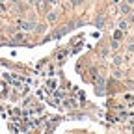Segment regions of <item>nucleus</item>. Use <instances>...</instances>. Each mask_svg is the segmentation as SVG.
I'll return each instance as SVG.
<instances>
[{
    "label": "nucleus",
    "mask_w": 134,
    "mask_h": 134,
    "mask_svg": "<svg viewBox=\"0 0 134 134\" xmlns=\"http://www.w3.org/2000/svg\"><path fill=\"white\" fill-rule=\"evenodd\" d=\"M19 28L24 30V32H32L34 28H36V24H34V23H26V21H21L19 23Z\"/></svg>",
    "instance_id": "1"
},
{
    "label": "nucleus",
    "mask_w": 134,
    "mask_h": 134,
    "mask_svg": "<svg viewBox=\"0 0 134 134\" xmlns=\"http://www.w3.org/2000/svg\"><path fill=\"white\" fill-rule=\"evenodd\" d=\"M130 9H132V6H130L129 2H121V4H119V13L129 15V13H130Z\"/></svg>",
    "instance_id": "2"
},
{
    "label": "nucleus",
    "mask_w": 134,
    "mask_h": 134,
    "mask_svg": "<svg viewBox=\"0 0 134 134\" xmlns=\"http://www.w3.org/2000/svg\"><path fill=\"white\" fill-rule=\"evenodd\" d=\"M47 21H48L50 24H54V23L58 21V13H56V11H48V13H47Z\"/></svg>",
    "instance_id": "3"
},
{
    "label": "nucleus",
    "mask_w": 134,
    "mask_h": 134,
    "mask_svg": "<svg viewBox=\"0 0 134 134\" xmlns=\"http://www.w3.org/2000/svg\"><path fill=\"white\" fill-rule=\"evenodd\" d=\"M34 32H37V34H43V32H47V24H36Z\"/></svg>",
    "instance_id": "4"
},
{
    "label": "nucleus",
    "mask_w": 134,
    "mask_h": 134,
    "mask_svg": "<svg viewBox=\"0 0 134 134\" xmlns=\"http://www.w3.org/2000/svg\"><path fill=\"white\" fill-rule=\"evenodd\" d=\"M117 26H119V30H123V32H125V30L129 28V21H125V19H123V21L117 23Z\"/></svg>",
    "instance_id": "5"
},
{
    "label": "nucleus",
    "mask_w": 134,
    "mask_h": 134,
    "mask_svg": "<svg viewBox=\"0 0 134 134\" xmlns=\"http://www.w3.org/2000/svg\"><path fill=\"white\" fill-rule=\"evenodd\" d=\"M121 37H123V30H117V32L114 34V39L117 41V39H121Z\"/></svg>",
    "instance_id": "6"
},
{
    "label": "nucleus",
    "mask_w": 134,
    "mask_h": 134,
    "mask_svg": "<svg viewBox=\"0 0 134 134\" xmlns=\"http://www.w3.org/2000/svg\"><path fill=\"white\" fill-rule=\"evenodd\" d=\"M121 63H123V58L121 56H115L114 58V65H121Z\"/></svg>",
    "instance_id": "7"
},
{
    "label": "nucleus",
    "mask_w": 134,
    "mask_h": 134,
    "mask_svg": "<svg viewBox=\"0 0 134 134\" xmlns=\"http://www.w3.org/2000/svg\"><path fill=\"white\" fill-rule=\"evenodd\" d=\"M69 4H71V6H80L82 0H69Z\"/></svg>",
    "instance_id": "8"
},
{
    "label": "nucleus",
    "mask_w": 134,
    "mask_h": 134,
    "mask_svg": "<svg viewBox=\"0 0 134 134\" xmlns=\"http://www.w3.org/2000/svg\"><path fill=\"white\" fill-rule=\"evenodd\" d=\"M127 50H129V54H132V52H134V43H129Z\"/></svg>",
    "instance_id": "9"
},
{
    "label": "nucleus",
    "mask_w": 134,
    "mask_h": 134,
    "mask_svg": "<svg viewBox=\"0 0 134 134\" xmlns=\"http://www.w3.org/2000/svg\"><path fill=\"white\" fill-rule=\"evenodd\" d=\"M95 24H97V26H99V28H100V26H103V24H104V21H103V19H100V17H99V19H97V21H95Z\"/></svg>",
    "instance_id": "10"
},
{
    "label": "nucleus",
    "mask_w": 134,
    "mask_h": 134,
    "mask_svg": "<svg viewBox=\"0 0 134 134\" xmlns=\"http://www.w3.org/2000/svg\"><path fill=\"white\" fill-rule=\"evenodd\" d=\"M121 75H123L121 71H115V73H114V76H115V78H121Z\"/></svg>",
    "instance_id": "11"
},
{
    "label": "nucleus",
    "mask_w": 134,
    "mask_h": 134,
    "mask_svg": "<svg viewBox=\"0 0 134 134\" xmlns=\"http://www.w3.org/2000/svg\"><path fill=\"white\" fill-rule=\"evenodd\" d=\"M45 2H48V4H58V0H45Z\"/></svg>",
    "instance_id": "12"
},
{
    "label": "nucleus",
    "mask_w": 134,
    "mask_h": 134,
    "mask_svg": "<svg viewBox=\"0 0 134 134\" xmlns=\"http://www.w3.org/2000/svg\"><path fill=\"white\" fill-rule=\"evenodd\" d=\"M125 2H129L130 6H134V0H125Z\"/></svg>",
    "instance_id": "13"
},
{
    "label": "nucleus",
    "mask_w": 134,
    "mask_h": 134,
    "mask_svg": "<svg viewBox=\"0 0 134 134\" xmlns=\"http://www.w3.org/2000/svg\"><path fill=\"white\" fill-rule=\"evenodd\" d=\"M11 2H13V4H19V2H21V0H11Z\"/></svg>",
    "instance_id": "14"
},
{
    "label": "nucleus",
    "mask_w": 134,
    "mask_h": 134,
    "mask_svg": "<svg viewBox=\"0 0 134 134\" xmlns=\"http://www.w3.org/2000/svg\"><path fill=\"white\" fill-rule=\"evenodd\" d=\"M28 2H30V4H36V0H28Z\"/></svg>",
    "instance_id": "15"
},
{
    "label": "nucleus",
    "mask_w": 134,
    "mask_h": 134,
    "mask_svg": "<svg viewBox=\"0 0 134 134\" xmlns=\"http://www.w3.org/2000/svg\"><path fill=\"white\" fill-rule=\"evenodd\" d=\"M4 2H6V0H0V4H4Z\"/></svg>",
    "instance_id": "16"
},
{
    "label": "nucleus",
    "mask_w": 134,
    "mask_h": 134,
    "mask_svg": "<svg viewBox=\"0 0 134 134\" xmlns=\"http://www.w3.org/2000/svg\"><path fill=\"white\" fill-rule=\"evenodd\" d=\"M114 2H121V0H114Z\"/></svg>",
    "instance_id": "17"
},
{
    "label": "nucleus",
    "mask_w": 134,
    "mask_h": 134,
    "mask_svg": "<svg viewBox=\"0 0 134 134\" xmlns=\"http://www.w3.org/2000/svg\"><path fill=\"white\" fill-rule=\"evenodd\" d=\"M132 32H134V30H132Z\"/></svg>",
    "instance_id": "18"
}]
</instances>
